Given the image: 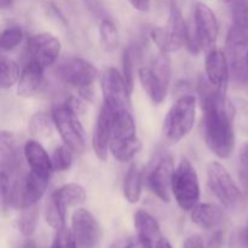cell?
<instances>
[{"mask_svg": "<svg viewBox=\"0 0 248 248\" xmlns=\"http://www.w3.org/2000/svg\"><path fill=\"white\" fill-rule=\"evenodd\" d=\"M203 110V133L208 149L219 159H227L235 147L234 107L225 93L213 89L207 79L199 84Z\"/></svg>", "mask_w": 248, "mask_h": 248, "instance_id": "cell-1", "label": "cell"}, {"mask_svg": "<svg viewBox=\"0 0 248 248\" xmlns=\"http://www.w3.org/2000/svg\"><path fill=\"white\" fill-rule=\"evenodd\" d=\"M140 149L142 142L137 136L136 124L131 110L123 109L115 111L109 148L114 159L120 162H127L132 160Z\"/></svg>", "mask_w": 248, "mask_h": 248, "instance_id": "cell-2", "label": "cell"}, {"mask_svg": "<svg viewBox=\"0 0 248 248\" xmlns=\"http://www.w3.org/2000/svg\"><path fill=\"white\" fill-rule=\"evenodd\" d=\"M196 120V98L191 94L179 97L165 116L162 133L170 143H178L190 133Z\"/></svg>", "mask_w": 248, "mask_h": 248, "instance_id": "cell-3", "label": "cell"}, {"mask_svg": "<svg viewBox=\"0 0 248 248\" xmlns=\"http://www.w3.org/2000/svg\"><path fill=\"white\" fill-rule=\"evenodd\" d=\"M47 186V181L39 178L31 172L12 178L9 193L2 200V206L4 208L9 206L21 211L33 207L41 200Z\"/></svg>", "mask_w": 248, "mask_h": 248, "instance_id": "cell-4", "label": "cell"}, {"mask_svg": "<svg viewBox=\"0 0 248 248\" xmlns=\"http://www.w3.org/2000/svg\"><path fill=\"white\" fill-rule=\"evenodd\" d=\"M172 194L183 211H191L200 200V183L195 167L182 157L172 177Z\"/></svg>", "mask_w": 248, "mask_h": 248, "instance_id": "cell-5", "label": "cell"}, {"mask_svg": "<svg viewBox=\"0 0 248 248\" xmlns=\"http://www.w3.org/2000/svg\"><path fill=\"white\" fill-rule=\"evenodd\" d=\"M189 28L186 27L182 11L173 5L170 10L169 19L165 27H156L150 31V39L157 46L159 51L165 53L176 52L186 45Z\"/></svg>", "mask_w": 248, "mask_h": 248, "instance_id": "cell-6", "label": "cell"}, {"mask_svg": "<svg viewBox=\"0 0 248 248\" xmlns=\"http://www.w3.org/2000/svg\"><path fill=\"white\" fill-rule=\"evenodd\" d=\"M52 119L63 143L70 148L73 153L82 154L86 148V137L79 115L65 104H62L53 109Z\"/></svg>", "mask_w": 248, "mask_h": 248, "instance_id": "cell-7", "label": "cell"}, {"mask_svg": "<svg viewBox=\"0 0 248 248\" xmlns=\"http://www.w3.org/2000/svg\"><path fill=\"white\" fill-rule=\"evenodd\" d=\"M207 183L211 191L227 208H234L242 199V191L230 172L218 161L207 165Z\"/></svg>", "mask_w": 248, "mask_h": 248, "instance_id": "cell-8", "label": "cell"}, {"mask_svg": "<svg viewBox=\"0 0 248 248\" xmlns=\"http://www.w3.org/2000/svg\"><path fill=\"white\" fill-rule=\"evenodd\" d=\"M58 79L78 90L92 87L98 77V70L92 63L81 57H67L55 68Z\"/></svg>", "mask_w": 248, "mask_h": 248, "instance_id": "cell-9", "label": "cell"}, {"mask_svg": "<svg viewBox=\"0 0 248 248\" xmlns=\"http://www.w3.org/2000/svg\"><path fill=\"white\" fill-rule=\"evenodd\" d=\"M103 104L114 111L128 109L130 110L131 90L127 86L124 75L116 68L104 70L101 79Z\"/></svg>", "mask_w": 248, "mask_h": 248, "instance_id": "cell-10", "label": "cell"}, {"mask_svg": "<svg viewBox=\"0 0 248 248\" xmlns=\"http://www.w3.org/2000/svg\"><path fill=\"white\" fill-rule=\"evenodd\" d=\"M174 165L170 154H161L156 157L145 176V183L149 190L164 202H170L172 193V177Z\"/></svg>", "mask_w": 248, "mask_h": 248, "instance_id": "cell-11", "label": "cell"}, {"mask_svg": "<svg viewBox=\"0 0 248 248\" xmlns=\"http://www.w3.org/2000/svg\"><path fill=\"white\" fill-rule=\"evenodd\" d=\"M194 35L201 50L207 52L216 47L219 34V23L212 9L203 2H196L194 9Z\"/></svg>", "mask_w": 248, "mask_h": 248, "instance_id": "cell-12", "label": "cell"}, {"mask_svg": "<svg viewBox=\"0 0 248 248\" xmlns=\"http://www.w3.org/2000/svg\"><path fill=\"white\" fill-rule=\"evenodd\" d=\"M62 44L51 33H39L28 39V51L31 62L41 68L51 67L61 55Z\"/></svg>", "mask_w": 248, "mask_h": 248, "instance_id": "cell-13", "label": "cell"}, {"mask_svg": "<svg viewBox=\"0 0 248 248\" xmlns=\"http://www.w3.org/2000/svg\"><path fill=\"white\" fill-rule=\"evenodd\" d=\"M206 79L211 86L220 93L227 94L230 80V67L225 51L217 46L206 52L205 58Z\"/></svg>", "mask_w": 248, "mask_h": 248, "instance_id": "cell-14", "label": "cell"}, {"mask_svg": "<svg viewBox=\"0 0 248 248\" xmlns=\"http://www.w3.org/2000/svg\"><path fill=\"white\" fill-rule=\"evenodd\" d=\"M72 232L78 247L92 248L99 239V225L90 211L78 208L72 216Z\"/></svg>", "mask_w": 248, "mask_h": 248, "instance_id": "cell-15", "label": "cell"}, {"mask_svg": "<svg viewBox=\"0 0 248 248\" xmlns=\"http://www.w3.org/2000/svg\"><path fill=\"white\" fill-rule=\"evenodd\" d=\"M114 113L115 111L103 104L99 110L93 135H92V148H93L94 155L102 161H106L108 159V154L110 152L109 148H110Z\"/></svg>", "mask_w": 248, "mask_h": 248, "instance_id": "cell-16", "label": "cell"}, {"mask_svg": "<svg viewBox=\"0 0 248 248\" xmlns=\"http://www.w3.org/2000/svg\"><path fill=\"white\" fill-rule=\"evenodd\" d=\"M23 155L29 166V172L44 181H50L55 171L52 157H50V155L38 140H27L23 148Z\"/></svg>", "mask_w": 248, "mask_h": 248, "instance_id": "cell-17", "label": "cell"}, {"mask_svg": "<svg viewBox=\"0 0 248 248\" xmlns=\"http://www.w3.org/2000/svg\"><path fill=\"white\" fill-rule=\"evenodd\" d=\"M21 167V155L17 140L12 133L2 131L0 135V172L14 176Z\"/></svg>", "mask_w": 248, "mask_h": 248, "instance_id": "cell-18", "label": "cell"}, {"mask_svg": "<svg viewBox=\"0 0 248 248\" xmlns=\"http://www.w3.org/2000/svg\"><path fill=\"white\" fill-rule=\"evenodd\" d=\"M44 68L29 61L22 70L21 78L17 82L16 92L19 97H33L38 93L44 85Z\"/></svg>", "mask_w": 248, "mask_h": 248, "instance_id": "cell-19", "label": "cell"}, {"mask_svg": "<svg viewBox=\"0 0 248 248\" xmlns=\"http://www.w3.org/2000/svg\"><path fill=\"white\" fill-rule=\"evenodd\" d=\"M138 79L142 89L153 103L161 104L165 101L169 85L153 70L152 67H140L138 69Z\"/></svg>", "mask_w": 248, "mask_h": 248, "instance_id": "cell-20", "label": "cell"}, {"mask_svg": "<svg viewBox=\"0 0 248 248\" xmlns=\"http://www.w3.org/2000/svg\"><path fill=\"white\" fill-rule=\"evenodd\" d=\"M190 218L193 223L202 229L211 230L223 222L224 213L219 206L213 203H198L190 211Z\"/></svg>", "mask_w": 248, "mask_h": 248, "instance_id": "cell-21", "label": "cell"}, {"mask_svg": "<svg viewBox=\"0 0 248 248\" xmlns=\"http://www.w3.org/2000/svg\"><path fill=\"white\" fill-rule=\"evenodd\" d=\"M133 225L138 235L148 237L153 242L157 241L161 237V230L157 220L144 210L136 211L133 215Z\"/></svg>", "mask_w": 248, "mask_h": 248, "instance_id": "cell-22", "label": "cell"}, {"mask_svg": "<svg viewBox=\"0 0 248 248\" xmlns=\"http://www.w3.org/2000/svg\"><path fill=\"white\" fill-rule=\"evenodd\" d=\"M143 176L140 170L136 164H132L128 169L124 181V196L130 203H137L142 196Z\"/></svg>", "mask_w": 248, "mask_h": 248, "instance_id": "cell-23", "label": "cell"}, {"mask_svg": "<svg viewBox=\"0 0 248 248\" xmlns=\"http://www.w3.org/2000/svg\"><path fill=\"white\" fill-rule=\"evenodd\" d=\"M65 210H67V206L57 198L55 193L51 194L50 198L47 199V202H46L45 211H44L46 223L55 230L64 228Z\"/></svg>", "mask_w": 248, "mask_h": 248, "instance_id": "cell-24", "label": "cell"}, {"mask_svg": "<svg viewBox=\"0 0 248 248\" xmlns=\"http://www.w3.org/2000/svg\"><path fill=\"white\" fill-rule=\"evenodd\" d=\"M53 193L67 207L79 206L86 200V191H85L84 186L78 183L65 184Z\"/></svg>", "mask_w": 248, "mask_h": 248, "instance_id": "cell-25", "label": "cell"}, {"mask_svg": "<svg viewBox=\"0 0 248 248\" xmlns=\"http://www.w3.org/2000/svg\"><path fill=\"white\" fill-rule=\"evenodd\" d=\"M53 123L52 116L46 115L45 113H35L29 119V132L36 138H47L52 135Z\"/></svg>", "mask_w": 248, "mask_h": 248, "instance_id": "cell-26", "label": "cell"}, {"mask_svg": "<svg viewBox=\"0 0 248 248\" xmlns=\"http://www.w3.org/2000/svg\"><path fill=\"white\" fill-rule=\"evenodd\" d=\"M21 78L19 67L15 61L10 58L1 57L0 61V86L1 89L6 90L14 86L16 82H18Z\"/></svg>", "mask_w": 248, "mask_h": 248, "instance_id": "cell-27", "label": "cell"}, {"mask_svg": "<svg viewBox=\"0 0 248 248\" xmlns=\"http://www.w3.org/2000/svg\"><path fill=\"white\" fill-rule=\"evenodd\" d=\"M232 28L248 31V0H229Z\"/></svg>", "mask_w": 248, "mask_h": 248, "instance_id": "cell-28", "label": "cell"}, {"mask_svg": "<svg viewBox=\"0 0 248 248\" xmlns=\"http://www.w3.org/2000/svg\"><path fill=\"white\" fill-rule=\"evenodd\" d=\"M99 39H101V45L104 51L109 52L118 46V29L110 19H103L99 24Z\"/></svg>", "mask_w": 248, "mask_h": 248, "instance_id": "cell-29", "label": "cell"}, {"mask_svg": "<svg viewBox=\"0 0 248 248\" xmlns=\"http://www.w3.org/2000/svg\"><path fill=\"white\" fill-rule=\"evenodd\" d=\"M38 218L39 211L36 205L33 206V207L22 210L21 216H19L18 220H17V227H18L19 232H21L23 236L29 237L34 234L36 224H38Z\"/></svg>", "mask_w": 248, "mask_h": 248, "instance_id": "cell-30", "label": "cell"}, {"mask_svg": "<svg viewBox=\"0 0 248 248\" xmlns=\"http://www.w3.org/2000/svg\"><path fill=\"white\" fill-rule=\"evenodd\" d=\"M22 39H23V31L19 27H9L4 29L0 35V47L4 51H11L21 44Z\"/></svg>", "mask_w": 248, "mask_h": 248, "instance_id": "cell-31", "label": "cell"}, {"mask_svg": "<svg viewBox=\"0 0 248 248\" xmlns=\"http://www.w3.org/2000/svg\"><path fill=\"white\" fill-rule=\"evenodd\" d=\"M52 162L55 171L63 172L70 169L73 164V150L67 145H60L55 149L52 154Z\"/></svg>", "mask_w": 248, "mask_h": 248, "instance_id": "cell-32", "label": "cell"}, {"mask_svg": "<svg viewBox=\"0 0 248 248\" xmlns=\"http://www.w3.org/2000/svg\"><path fill=\"white\" fill-rule=\"evenodd\" d=\"M152 68L167 85H170V80H171V61H170L169 53L160 51L159 55L155 56V58L153 60Z\"/></svg>", "mask_w": 248, "mask_h": 248, "instance_id": "cell-33", "label": "cell"}, {"mask_svg": "<svg viewBox=\"0 0 248 248\" xmlns=\"http://www.w3.org/2000/svg\"><path fill=\"white\" fill-rule=\"evenodd\" d=\"M123 75L127 82V86L132 92L133 82H135V51L132 50V47H128L124 51Z\"/></svg>", "mask_w": 248, "mask_h": 248, "instance_id": "cell-34", "label": "cell"}, {"mask_svg": "<svg viewBox=\"0 0 248 248\" xmlns=\"http://www.w3.org/2000/svg\"><path fill=\"white\" fill-rule=\"evenodd\" d=\"M78 244L75 241V237L73 235L72 230L67 229V228H62V229L57 230L56 236L53 239L52 245L50 248H77Z\"/></svg>", "mask_w": 248, "mask_h": 248, "instance_id": "cell-35", "label": "cell"}, {"mask_svg": "<svg viewBox=\"0 0 248 248\" xmlns=\"http://www.w3.org/2000/svg\"><path fill=\"white\" fill-rule=\"evenodd\" d=\"M237 172L241 183L248 189V142L242 145L237 159Z\"/></svg>", "mask_w": 248, "mask_h": 248, "instance_id": "cell-36", "label": "cell"}, {"mask_svg": "<svg viewBox=\"0 0 248 248\" xmlns=\"http://www.w3.org/2000/svg\"><path fill=\"white\" fill-rule=\"evenodd\" d=\"M130 248H153V241L148 237L137 234V236L132 237L131 240Z\"/></svg>", "mask_w": 248, "mask_h": 248, "instance_id": "cell-37", "label": "cell"}, {"mask_svg": "<svg viewBox=\"0 0 248 248\" xmlns=\"http://www.w3.org/2000/svg\"><path fill=\"white\" fill-rule=\"evenodd\" d=\"M183 248H206L202 239L199 235H191L184 241Z\"/></svg>", "mask_w": 248, "mask_h": 248, "instance_id": "cell-38", "label": "cell"}, {"mask_svg": "<svg viewBox=\"0 0 248 248\" xmlns=\"http://www.w3.org/2000/svg\"><path fill=\"white\" fill-rule=\"evenodd\" d=\"M127 1L137 11L148 12L150 10V0H127Z\"/></svg>", "mask_w": 248, "mask_h": 248, "instance_id": "cell-39", "label": "cell"}, {"mask_svg": "<svg viewBox=\"0 0 248 248\" xmlns=\"http://www.w3.org/2000/svg\"><path fill=\"white\" fill-rule=\"evenodd\" d=\"M222 245H223L222 232H217L213 234V236L211 237L210 241H208L207 248H222Z\"/></svg>", "mask_w": 248, "mask_h": 248, "instance_id": "cell-40", "label": "cell"}, {"mask_svg": "<svg viewBox=\"0 0 248 248\" xmlns=\"http://www.w3.org/2000/svg\"><path fill=\"white\" fill-rule=\"evenodd\" d=\"M131 240H132V237H123V239H119L116 241H114L109 246V248H130Z\"/></svg>", "mask_w": 248, "mask_h": 248, "instance_id": "cell-41", "label": "cell"}, {"mask_svg": "<svg viewBox=\"0 0 248 248\" xmlns=\"http://www.w3.org/2000/svg\"><path fill=\"white\" fill-rule=\"evenodd\" d=\"M155 248H172V246L169 240L165 239V237H160L155 244Z\"/></svg>", "mask_w": 248, "mask_h": 248, "instance_id": "cell-42", "label": "cell"}, {"mask_svg": "<svg viewBox=\"0 0 248 248\" xmlns=\"http://www.w3.org/2000/svg\"><path fill=\"white\" fill-rule=\"evenodd\" d=\"M21 248H38V246H36V244L33 240H27V241H24L22 244Z\"/></svg>", "mask_w": 248, "mask_h": 248, "instance_id": "cell-43", "label": "cell"}, {"mask_svg": "<svg viewBox=\"0 0 248 248\" xmlns=\"http://www.w3.org/2000/svg\"><path fill=\"white\" fill-rule=\"evenodd\" d=\"M14 2L15 0H0V6H1L2 9H7V7L11 6Z\"/></svg>", "mask_w": 248, "mask_h": 248, "instance_id": "cell-44", "label": "cell"}, {"mask_svg": "<svg viewBox=\"0 0 248 248\" xmlns=\"http://www.w3.org/2000/svg\"><path fill=\"white\" fill-rule=\"evenodd\" d=\"M218 1H222V2H227V4H228V2H229V0H218Z\"/></svg>", "mask_w": 248, "mask_h": 248, "instance_id": "cell-45", "label": "cell"}, {"mask_svg": "<svg viewBox=\"0 0 248 248\" xmlns=\"http://www.w3.org/2000/svg\"><path fill=\"white\" fill-rule=\"evenodd\" d=\"M246 239H247V247H248V227H247V234H246Z\"/></svg>", "mask_w": 248, "mask_h": 248, "instance_id": "cell-46", "label": "cell"}]
</instances>
